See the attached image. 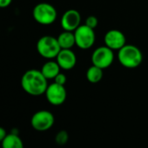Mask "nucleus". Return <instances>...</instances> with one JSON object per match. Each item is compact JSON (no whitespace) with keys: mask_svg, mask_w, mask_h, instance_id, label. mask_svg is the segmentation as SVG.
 Returning a JSON list of instances; mask_svg holds the SVG:
<instances>
[{"mask_svg":"<svg viewBox=\"0 0 148 148\" xmlns=\"http://www.w3.org/2000/svg\"><path fill=\"white\" fill-rule=\"evenodd\" d=\"M37 51L41 57L46 59H53L57 58L61 51V47L57 38L46 35L38 39L37 43Z\"/></svg>","mask_w":148,"mask_h":148,"instance_id":"nucleus-3","label":"nucleus"},{"mask_svg":"<svg viewBox=\"0 0 148 148\" xmlns=\"http://www.w3.org/2000/svg\"><path fill=\"white\" fill-rule=\"evenodd\" d=\"M60 66L57 61L49 60L44 64L41 68V72L47 79H54L55 77L60 72Z\"/></svg>","mask_w":148,"mask_h":148,"instance_id":"nucleus-12","label":"nucleus"},{"mask_svg":"<svg viewBox=\"0 0 148 148\" xmlns=\"http://www.w3.org/2000/svg\"><path fill=\"white\" fill-rule=\"evenodd\" d=\"M99 24V20L95 16H89L86 20V25H87L88 27L92 28V29H95L98 26Z\"/></svg>","mask_w":148,"mask_h":148,"instance_id":"nucleus-17","label":"nucleus"},{"mask_svg":"<svg viewBox=\"0 0 148 148\" xmlns=\"http://www.w3.org/2000/svg\"><path fill=\"white\" fill-rule=\"evenodd\" d=\"M68 139H69V134L65 130L59 131L55 136V141L59 145H65L68 142Z\"/></svg>","mask_w":148,"mask_h":148,"instance_id":"nucleus-16","label":"nucleus"},{"mask_svg":"<svg viewBox=\"0 0 148 148\" xmlns=\"http://www.w3.org/2000/svg\"><path fill=\"white\" fill-rule=\"evenodd\" d=\"M12 2V0H0V8H6Z\"/></svg>","mask_w":148,"mask_h":148,"instance_id":"nucleus-19","label":"nucleus"},{"mask_svg":"<svg viewBox=\"0 0 148 148\" xmlns=\"http://www.w3.org/2000/svg\"><path fill=\"white\" fill-rule=\"evenodd\" d=\"M54 82L58 84V85H62V86H64L65 83H66V76L64 75V74L59 72L58 75L55 77L54 79Z\"/></svg>","mask_w":148,"mask_h":148,"instance_id":"nucleus-18","label":"nucleus"},{"mask_svg":"<svg viewBox=\"0 0 148 148\" xmlns=\"http://www.w3.org/2000/svg\"><path fill=\"white\" fill-rule=\"evenodd\" d=\"M105 44L107 47L113 50H119L126 45V38L125 34L119 30L112 29L108 31L104 38Z\"/></svg>","mask_w":148,"mask_h":148,"instance_id":"nucleus-10","label":"nucleus"},{"mask_svg":"<svg viewBox=\"0 0 148 148\" xmlns=\"http://www.w3.org/2000/svg\"><path fill=\"white\" fill-rule=\"evenodd\" d=\"M45 94L47 101L52 106H61L64 103L67 97V92L64 86L58 85L55 82L48 85Z\"/></svg>","mask_w":148,"mask_h":148,"instance_id":"nucleus-8","label":"nucleus"},{"mask_svg":"<svg viewBox=\"0 0 148 148\" xmlns=\"http://www.w3.org/2000/svg\"><path fill=\"white\" fill-rule=\"evenodd\" d=\"M56 58L60 68L64 70L72 69L77 63V57L71 49H61Z\"/></svg>","mask_w":148,"mask_h":148,"instance_id":"nucleus-11","label":"nucleus"},{"mask_svg":"<svg viewBox=\"0 0 148 148\" xmlns=\"http://www.w3.org/2000/svg\"><path fill=\"white\" fill-rule=\"evenodd\" d=\"M74 36L76 45L82 50L91 48L94 45L96 39L94 29H92L86 25H79L74 31Z\"/></svg>","mask_w":148,"mask_h":148,"instance_id":"nucleus-5","label":"nucleus"},{"mask_svg":"<svg viewBox=\"0 0 148 148\" xmlns=\"http://www.w3.org/2000/svg\"><path fill=\"white\" fill-rule=\"evenodd\" d=\"M32 16L37 23L42 25H50L57 19L58 12L51 4L39 3L33 8Z\"/></svg>","mask_w":148,"mask_h":148,"instance_id":"nucleus-4","label":"nucleus"},{"mask_svg":"<svg viewBox=\"0 0 148 148\" xmlns=\"http://www.w3.org/2000/svg\"><path fill=\"white\" fill-rule=\"evenodd\" d=\"M55 122L54 115L46 110L35 112L31 119L32 126L38 132H45L52 127Z\"/></svg>","mask_w":148,"mask_h":148,"instance_id":"nucleus-6","label":"nucleus"},{"mask_svg":"<svg viewBox=\"0 0 148 148\" xmlns=\"http://www.w3.org/2000/svg\"><path fill=\"white\" fill-rule=\"evenodd\" d=\"M2 148H24V143L18 134L10 133L7 134L4 140L1 142Z\"/></svg>","mask_w":148,"mask_h":148,"instance_id":"nucleus-14","label":"nucleus"},{"mask_svg":"<svg viewBox=\"0 0 148 148\" xmlns=\"http://www.w3.org/2000/svg\"><path fill=\"white\" fill-rule=\"evenodd\" d=\"M103 78V69L92 64L86 71V79L90 83H99Z\"/></svg>","mask_w":148,"mask_h":148,"instance_id":"nucleus-15","label":"nucleus"},{"mask_svg":"<svg viewBox=\"0 0 148 148\" xmlns=\"http://www.w3.org/2000/svg\"><path fill=\"white\" fill-rule=\"evenodd\" d=\"M118 59L121 65L128 69L139 66L143 61V54L139 48L132 45H125L118 52Z\"/></svg>","mask_w":148,"mask_h":148,"instance_id":"nucleus-2","label":"nucleus"},{"mask_svg":"<svg viewBox=\"0 0 148 148\" xmlns=\"http://www.w3.org/2000/svg\"><path fill=\"white\" fill-rule=\"evenodd\" d=\"M114 60V53L112 49L105 46H100L94 50L92 54V64L101 68L106 69L112 65Z\"/></svg>","mask_w":148,"mask_h":148,"instance_id":"nucleus-7","label":"nucleus"},{"mask_svg":"<svg viewBox=\"0 0 148 148\" xmlns=\"http://www.w3.org/2000/svg\"><path fill=\"white\" fill-rule=\"evenodd\" d=\"M6 135H7V132H6L5 129L0 126V142H2L4 140V138L6 137Z\"/></svg>","mask_w":148,"mask_h":148,"instance_id":"nucleus-20","label":"nucleus"},{"mask_svg":"<svg viewBox=\"0 0 148 148\" xmlns=\"http://www.w3.org/2000/svg\"><path fill=\"white\" fill-rule=\"evenodd\" d=\"M47 79L41 71L31 69L26 71L21 78V86L23 90L32 96H40L45 93L48 87Z\"/></svg>","mask_w":148,"mask_h":148,"instance_id":"nucleus-1","label":"nucleus"},{"mask_svg":"<svg viewBox=\"0 0 148 148\" xmlns=\"http://www.w3.org/2000/svg\"><path fill=\"white\" fill-rule=\"evenodd\" d=\"M81 23V15L80 13L74 9L66 11L61 18V27L64 31L74 32Z\"/></svg>","mask_w":148,"mask_h":148,"instance_id":"nucleus-9","label":"nucleus"},{"mask_svg":"<svg viewBox=\"0 0 148 148\" xmlns=\"http://www.w3.org/2000/svg\"><path fill=\"white\" fill-rule=\"evenodd\" d=\"M57 38L61 49H71L73 47V45H76L74 32L64 31L58 35Z\"/></svg>","mask_w":148,"mask_h":148,"instance_id":"nucleus-13","label":"nucleus"}]
</instances>
